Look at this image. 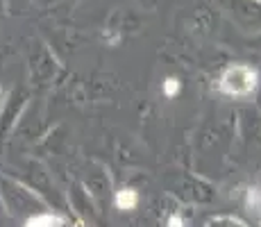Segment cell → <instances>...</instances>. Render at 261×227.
I'll return each instance as SVG.
<instances>
[{"label":"cell","mask_w":261,"mask_h":227,"mask_svg":"<svg viewBox=\"0 0 261 227\" xmlns=\"http://www.w3.org/2000/svg\"><path fill=\"white\" fill-rule=\"evenodd\" d=\"M257 89V73L245 64H234L220 78V91L227 95H250Z\"/></svg>","instance_id":"obj_1"},{"label":"cell","mask_w":261,"mask_h":227,"mask_svg":"<svg viewBox=\"0 0 261 227\" xmlns=\"http://www.w3.org/2000/svg\"><path fill=\"white\" fill-rule=\"evenodd\" d=\"M139 203V195H137V191L134 189H123V191H118V195H116V205H118V209H134Z\"/></svg>","instance_id":"obj_2"},{"label":"cell","mask_w":261,"mask_h":227,"mask_svg":"<svg viewBox=\"0 0 261 227\" xmlns=\"http://www.w3.org/2000/svg\"><path fill=\"white\" fill-rule=\"evenodd\" d=\"M25 227H62V220L57 216H37V218L28 220Z\"/></svg>","instance_id":"obj_3"},{"label":"cell","mask_w":261,"mask_h":227,"mask_svg":"<svg viewBox=\"0 0 261 227\" xmlns=\"http://www.w3.org/2000/svg\"><path fill=\"white\" fill-rule=\"evenodd\" d=\"M248 205L252 207L254 211H261V191L259 189H252L248 195Z\"/></svg>","instance_id":"obj_4"},{"label":"cell","mask_w":261,"mask_h":227,"mask_svg":"<svg viewBox=\"0 0 261 227\" xmlns=\"http://www.w3.org/2000/svg\"><path fill=\"white\" fill-rule=\"evenodd\" d=\"M164 91H166V95H175L179 91V82L175 78H168L166 82H164Z\"/></svg>","instance_id":"obj_5"},{"label":"cell","mask_w":261,"mask_h":227,"mask_svg":"<svg viewBox=\"0 0 261 227\" xmlns=\"http://www.w3.org/2000/svg\"><path fill=\"white\" fill-rule=\"evenodd\" d=\"M166 227H182V220H179V216H173V218L168 220Z\"/></svg>","instance_id":"obj_6"},{"label":"cell","mask_w":261,"mask_h":227,"mask_svg":"<svg viewBox=\"0 0 261 227\" xmlns=\"http://www.w3.org/2000/svg\"><path fill=\"white\" fill-rule=\"evenodd\" d=\"M259 227H261V225H259Z\"/></svg>","instance_id":"obj_7"}]
</instances>
